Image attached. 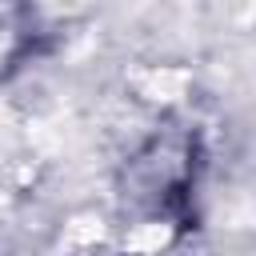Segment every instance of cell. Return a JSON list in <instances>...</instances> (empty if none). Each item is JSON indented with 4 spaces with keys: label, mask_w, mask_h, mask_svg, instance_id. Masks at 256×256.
I'll use <instances>...</instances> for the list:
<instances>
[{
    "label": "cell",
    "mask_w": 256,
    "mask_h": 256,
    "mask_svg": "<svg viewBox=\"0 0 256 256\" xmlns=\"http://www.w3.org/2000/svg\"><path fill=\"white\" fill-rule=\"evenodd\" d=\"M188 184H192V140L188 136H176V132L152 136L128 164L132 200L152 208V216L168 212L172 200H180Z\"/></svg>",
    "instance_id": "6da1fadb"
}]
</instances>
